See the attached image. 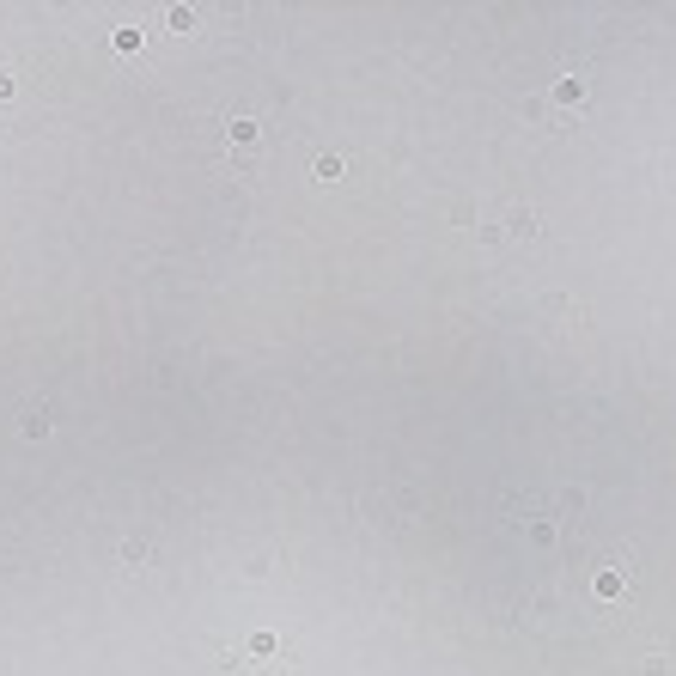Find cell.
I'll list each match as a JSON object with an SVG mask.
<instances>
[{
  "mask_svg": "<svg viewBox=\"0 0 676 676\" xmlns=\"http://www.w3.org/2000/svg\"><path fill=\"white\" fill-rule=\"evenodd\" d=\"M232 140H238V147H250V140H256V122L238 116V122H232Z\"/></svg>",
  "mask_w": 676,
  "mask_h": 676,
  "instance_id": "1",
  "label": "cell"
}]
</instances>
